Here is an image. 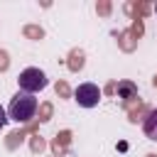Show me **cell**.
<instances>
[{"label":"cell","mask_w":157,"mask_h":157,"mask_svg":"<svg viewBox=\"0 0 157 157\" xmlns=\"http://www.w3.org/2000/svg\"><path fill=\"white\" fill-rule=\"evenodd\" d=\"M37 113V98L32 93H25V91H17L7 105V115L15 120V123H29Z\"/></svg>","instance_id":"cell-1"},{"label":"cell","mask_w":157,"mask_h":157,"mask_svg":"<svg viewBox=\"0 0 157 157\" xmlns=\"http://www.w3.org/2000/svg\"><path fill=\"white\" fill-rule=\"evenodd\" d=\"M17 83H20V91H25V93H32V96H34L37 91H42V88L47 86V74H44L42 69H37V66H29V69L20 71Z\"/></svg>","instance_id":"cell-2"},{"label":"cell","mask_w":157,"mask_h":157,"mask_svg":"<svg viewBox=\"0 0 157 157\" xmlns=\"http://www.w3.org/2000/svg\"><path fill=\"white\" fill-rule=\"evenodd\" d=\"M74 98L81 108H96L98 101H101V88L96 83H81L76 91H74Z\"/></svg>","instance_id":"cell-3"},{"label":"cell","mask_w":157,"mask_h":157,"mask_svg":"<svg viewBox=\"0 0 157 157\" xmlns=\"http://www.w3.org/2000/svg\"><path fill=\"white\" fill-rule=\"evenodd\" d=\"M142 130H145V135H147L150 140L157 142V108L147 113V118H145V123H142Z\"/></svg>","instance_id":"cell-4"},{"label":"cell","mask_w":157,"mask_h":157,"mask_svg":"<svg viewBox=\"0 0 157 157\" xmlns=\"http://www.w3.org/2000/svg\"><path fill=\"white\" fill-rule=\"evenodd\" d=\"M120 91L125 93V98H130V96L135 93V88H132V83H120Z\"/></svg>","instance_id":"cell-5"},{"label":"cell","mask_w":157,"mask_h":157,"mask_svg":"<svg viewBox=\"0 0 157 157\" xmlns=\"http://www.w3.org/2000/svg\"><path fill=\"white\" fill-rule=\"evenodd\" d=\"M5 123H7V113H5V110H2V108H0V128H2V125H5Z\"/></svg>","instance_id":"cell-6"},{"label":"cell","mask_w":157,"mask_h":157,"mask_svg":"<svg viewBox=\"0 0 157 157\" xmlns=\"http://www.w3.org/2000/svg\"><path fill=\"white\" fill-rule=\"evenodd\" d=\"M155 12H157V5H155Z\"/></svg>","instance_id":"cell-7"}]
</instances>
